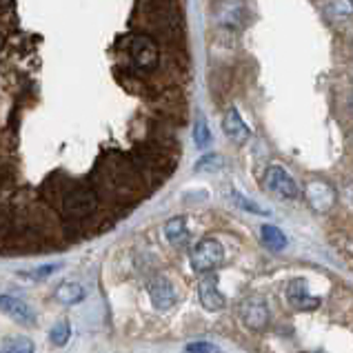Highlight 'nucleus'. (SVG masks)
Masks as SVG:
<instances>
[{
    "label": "nucleus",
    "mask_w": 353,
    "mask_h": 353,
    "mask_svg": "<svg viewBox=\"0 0 353 353\" xmlns=\"http://www.w3.org/2000/svg\"><path fill=\"white\" fill-rule=\"evenodd\" d=\"M127 54L138 72H154L160 67V45L147 34H131L127 38Z\"/></svg>",
    "instance_id": "nucleus-1"
},
{
    "label": "nucleus",
    "mask_w": 353,
    "mask_h": 353,
    "mask_svg": "<svg viewBox=\"0 0 353 353\" xmlns=\"http://www.w3.org/2000/svg\"><path fill=\"white\" fill-rule=\"evenodd\" d=\"M305 196H307V203L314 211H320V214H325L331 207L336 205V191L331 185L322 183V180H314V183H309L307 189H305Z\"/></svg>",
    "instance_id": "nucleus-7"
},
{
    "label": "nucleus",
    "mask_w": 353,
    "mask_h": 353,
    "mask_svg": "<svg viewBox=\"0 0 353 353\" xmlns=\"http://www.w3.org/2000/svg\"><path fill=\"white\" fill-rule=\"evenodd\" d=\"M262 185L267 191L276 194L285 200H294L300 196V189L296 185V180L289 176V171L280 165H269L265 169V176H262Z\"/></svg>",
    "instance_id": "nucleus-3"
},
{
    "label": "nucleus",
    "mask_w": 353,
    "mask_h": 353,
    "mask_svg": "<svg viewBox=\"0 0 353 353\" xmlns=\"http://www.w3.org/2000/svg\"><path fill=\"white\" fill-rule=\"evenodd\" d=\"M96 207V196L92 191H74V194H69L67 200H65V209L67 214H76V216H87L89 211H94Z\"/></svg>",
    "instance_id": "nucleus-11"
},
{
    "label": "nucleus",
    "mask_w": 353,
    "mask_h": 353,
    "mask_svg": "<svg viewBox=\"0 0 353 353\" xmlns=\"http://www.w3.org/2000/svg\"><path fill=\"white\" fill-rule=\"evenodd\" d=\"M223 131L238 145L245 143V140H249V136H251V129L247 127V123L238 114V109H234V107L227 109V114L223 118Z\"/></svg>",
    "instance_id": "nucleus-10"
},
{
    "label": "nucleus",
    "mask_w": 353,
    "mask_h": 353,
    "mask_svg": "<svg viewBox=\"0 0 353 353\" xmlns=\"http://www.w3.org/2000/svg\"><path fill=\"white\" fill-rule=\"evenodd\" d=\"M69 338H72V325L67 320H58L56 325L49 329V342L54 347H65Z\"/></svg>",
    "instance_id": "nucleus-15"
},
{
    "label": "nucleus",
    "mask_w": 353,
    "mask_h": 353,
    "mask_svg": "<svg viewBox=\"0 0 353 353\" xmlns=\"http://www.w3.org/2000/svg\"><path fill=\"white\" fill-rule=\"evenodd\" d=\"M187 353H220V349L214 345V342H205V340H200V342H189V345L185 347Z\"/></svg>",
    "instance_id": "nucleus-19"
},
{
    "label": "nucleus",
    "mask_w": 353,
    "mask_h": 353,
    "mask_svg": "<svg viewBox=\"0 0 353 353\" xmlns=\"http://www.w3.org/2000/svg\"><path fill=\"white\" fill-rule=\"evenodd\" d=\"M7 353H36V349H34V342H32V340L20 338V340L14 342L12 349H9Z\"/></svg>",
    "instance_id": "nucleus-20"
},
{
    "label": "nucleus",
    "mask_w": 353,
    "mask_h": 353,
    "mask_svg": "<svg viewBox=\"0 0 353 353\" xmlns=\"http://www.w3.org/2000/svg\"><path fill=\"white\" fill-rule=\"evenodd\" d=\"M165 236H167V240L171 242V245H176V247L187 245V242H189L187 220H185L183 216H176V218L167 220V225H165Z\"/></svg>",
    "instance_id": "nucleus-13"
},
{
    "label": "nucleus",
    "mask_w": 353,
    "mask_h": 353,
    "mask_svg": "<svg viewBox=\"0 0 353 353\" xmlns=\"http://www.w3.org/2000/svg\"><path fill=\"white\" fill-rule=\"evenodd\" d=\"M198 296H200V305L207 311H220L227 305L225 296L220 294V289H218L216 274H205V278L200 280V285H198Z\"/></svg>",
    "instance_id": "nucleus-8"
},
{
    "label": "nucleus",
    "mask_w": 353,
    "mask_h": 353,
    "mask_svg": "<svg viewBox=\"0 0 353 353\" xmlns=\"http://www.w3.org/2000/svg\"><path fill=\"white\" fill-rule=\"evenodd\" d=\"M0 314H5L12 320H16L18 325H25V327L36 325L34 309L29 307L25 300H20L16 296H3V294H0Z\"/></svg>",
    "instance_id": "nucleus-6"
},
{
    "label": "nucleus",
    "mask_w": 353,
    "mask_h": 353,
    "mask_svg": "<svg viewBox=\"0 0 353 353\" xmlns=\"http://www.w3.org/2000/svg\"><path fill=\"white\" fill-rule=\"evenodd\" d=\"M351 107H353V100H351Z\"/></svg>",
    "instance_id": "nucleus-22"
},
{
    "label": "nucleus",
    "mask_w": 353,
    "mask_h": 353,
    "mask_svg": "<svg viewBox=\"0 0 353 353\" xmlns=\"http://www.w3.org/2000/svg\"><path fill=\"white\" fill-rule=\"evenodd\" d=\"M56 300L60 302V305H67V307H72V305H78V302H83L85 296H87V291L85 287L80 285V282H74V280H67L63 282V285H58L56 289Z\"/></svg>",
    "instance_id": "nucleus-12"
},
{
    "label": "nucleus",
    "mask_w": 353,
    "mask_h": 353,
    "mask_svg": "<svg viewBox=\"0 0 353 353\" xmlns=\"http://www.w3.org/2000/svg\"><path fill=\"white\" fill-rule=\"evenodd\" d=\"M225 262V249L218 240L205 238L191 249V267L198 274H214V271Z\"/></svg>",
    "instance_id": "nucleus-2"
},
{
    "label": "nucleus",
    "mask_w": 353,
    "mask_h": 353,
    "mask_svg": "<svg viewBox=\"0 0 353 353\" xmlns=\"http://www.w3.org/2000/svg\"><path fill=\"white\" fill-rule=\"evenodd\" d=\"M194 140H196V147L198 149H205L211 143V131L209 125L205 123V118H198L196 125H194Z\"/></svg>",
    "instance_id": "nucleus-17"
},
{
    "label": "nucleus",
    "mask_w": 353,
    "mask_h": 353,
    "mask_svg": "<svg viewBox=\"0 0 353 353\" xmlns=\"http://www.w3.org/2000/svg\"><path fill=\"white\" fill-rule=\"evenodd\" d=\"M260 236L262 240H265V245L271 247V249H285L287 247V236L282 234V229L274 227V225H265V227H260Z\"/></svg>",
    "instance_id": "nucleus-14"
},
{
    "label": "nucleus",
    "mask_w": 353,
    "mask_h": 353,
    "mask_svg": "<svg viewBox=\"0 0 353 353\" xmlns=\"http://www.w3.org/2000/svg\"><path fill=\"white\" fill-rule=\"evenodd\" d=\"M287 300H289V305L298 311H311L320 305V300L309 294L307 280H302V278L291 280L287 285Z\"/></svg>",
    "instance_id": "nucleus-9"
},
{
    "label": "nucleus",
    "mask_w": 353,
    "mask_h": 353,
    "mask_svg": "<svg viewBox=\"0 0 353 353\" xmlns=\"http://www.w3.org/2000/svg\"><path fill=\"white\" fill-rule=\"evenodd\" d=\"M240 316H242V322L247 325V329L251 331H265L269 325V309L265 305V300L256 296L245 300V305L240 307Z\"/></svg>",
    "instance_id": "nucleus-5"
},
{
    "label": "nucleus",
    "mask_w": 353,
    "mask_h": 353,
    "mask_svg": "<svg viewBox=\"0 0 353 353\" xmlns=\"http://www.w3.org/2000/svg\"><path fill=\"white\" fill-rule=\"evenodd\" d=\"M223 165H225V160L220 154H207L196 163V171H218V169H223Z\"/></svg>",
    "instance_id": "nucleus-18"
},
{
    "label": "nucleus",
    "mask_w": 353,
    "mask_h": 353,
    "mask_svg": "<svg viewBox=\"0 0 353 353\" xmlns=\"http://www.w3.org/2000/svg\"><path fill=\"white\" fill-rule=\"evenodd\" d=\"M147 291H149L151 305H154V309H158V311H169L178 300L174 285H171V282L163 276L151 278L147 282Z\"/></svg>",
    "instance_id": "nucleus-4"
},
{
    "label": "nucleus",
    "mask_w": 353,
    "mask_h": 353,
    "mask_svg": "<svg viewBox=\"0 0 353 353\" xmlns=\"http://www.w3.org/2000/svg\"><path fill=\"white\" fill-rule=\"evenodd\" d=\"M231 200H234V205H236V207H240L242 211H249V214H260V216H267V214H269L267 209H262L258 203H254V200L245 198L242 194H238V191H234V189H231Z\"/></svg>",
    "instance_id": "nucleus-16"
},
{
    "label": "nucleus",
    "mask_w": 353,
    "mask_h": 353,
    "mask_svg": "<svg viewBox=\"0 0 353 353\" xmlns=\"http://www.w3.org/2000/svg\"><path fill=\"white\" fill-rule=\"evenodd\" d=\"M60 269V265H52V267H45V269H38V271H34V274H27V276H40V278H43V276H49V274H54V271H58Z\"/></svg>",
    "instance_id": "nucleus-21"
}]
</instances>
